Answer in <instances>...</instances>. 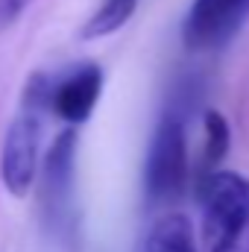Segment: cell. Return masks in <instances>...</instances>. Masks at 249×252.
<instances>
[{"label":"cell","instance_id":"cell-10","mask_svg":"<svg viewBox=\"0 0 249 252\" xmlns=\"http://www.w3.org/2000/svg\"><path fill=\"white\" fill-rule=\"evenodd\" d=\"M27 6H30V0H0V32H3L6 27H12V24L24 15Z\"/></svg>","mask_w":249,"mask_h":252},{"label":"cell","instance_id":"cell-9","mask_svg":"<svg viewBox=\"0 0 249 252\" xmlns=\"http://www.w3.org/2000/svg\"><path fill=\"white\" fill-rule=\"evenodd\" d=\"M202 129H205L202 164H205V173H211V170H220L217 164H220V161L226 158V153H229V138H232V132H229L226 118H223L220 112H214V109L205 112V118H202ZM205 173H202V176H205Z\"/></svg>","mask_w":249,"mask_h":252},{"label":"cell","instance_id":"cell-5","mask_svg":"<svg viewBox=\"0 0 249 252\" xmlns=\"http://www.w3.org/2000/svg\"><path fill=\"white\" fill-rule=\"evenodd\" d=\"M249 12V0H193L182 24L190 50H211L229 41Z\"/></svg>","mask_w":249,"mask_h":252},{"label":"cell","instance_id":"cell-6","mask_svg":"<svg viewBox=\"0 0 249 252\" xmlns=\"http://www.w3.org/2000/svg\"><path fill=\"white\" fill-rule=\"evenodd\" d=\"M100 91H103V70L94 62L76 64L59 82H53L50 112L70 126L85 124L100 100Z\"/></svg>","mask_w":249,"mask_h":252},{"label":"cell","instance_id":"cell-8","mask_svg":"<svg viewBox=\"0 0 249 252\" xmlns=\"http://www.w3.org/2000/svg\"><path fill=\"white\" fill-rule=\"evenodd\" d=\"M138 0H103L100 9L85 21L82 27V38L94 41V38H106L112 32H118L121 27H126V21L135 15Z\"/></svg>","mask_w":249,"mask_h":252},{"label":"cell","instance_id":"cell-7","mask_svg":"<svg viewBox=\"0 0 249 252\" xmlns=\"http://www.w3.org/2000/svg\"><path fill=\"white\" fill-rule=\"evenodd\" d=\"M144 252H199L193 241V226L185 214H164L147 232Z\"/></svg>","mask_w":249,"mask_h":252},{"label":"cell","instance_id":"cell-2","mask_svg":"<svg viewBox=\"0 0 249 252\" xmlns=\"http://www.w3.org/2000/svg\"><path fill=\"white\" fill-rule=\"evenodd\" d=\"M53 79L47 73H32L27 79L21 112L12 118L0 153V179L12 196H27L38 179V144H41V115L50 112Z\"/></svg>","mask_w":249,"mask_h":252},{"label":"cell","instance_id":"cell-1","mask_svg":"<svg viewBox=\"0 0 249 252\" xmlns=\"http://www.w3.org/2000/svg\"><path fill=\"white\" fill-rule=\"evenodd\" d=\"M76 129H62L44 153L38 170V217L47 241L62 252L82 244V217L76 202Z\"/></svg>","mask_w":249,"mask_h":252},{"label":"cell","instance_id":"cell-3","mask_svg":"<svg viewBox=\"0 0 249 252\" xmlns=\"http://www.w3.org/2000/svg\"><path fill=\"white\" fill-rule=\"evenodd\" d=\"M202 241L208 252H249V176L211 170L199 179Z\"/></svg>","mask_w":249,"mask_h":252},{"label":"cell","instance_id":"cell-4","mask_svg":"<svg viewBox=\"0 0 249 252\" xmlns=\"http://www.w3.org/2000/svg\"><path fill=\"white\" fill-rule=\"evenodd\" d=\"M190 176L185 118L179 112H164L153 132L147 164H144V193L150 205H167L182 196Z\"/></svg>","mask_w":249,"mask_h":252}]
</instances>
